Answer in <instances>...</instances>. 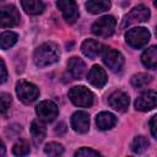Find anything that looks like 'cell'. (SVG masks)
Wrapping results in <instances>:
<instances>
[{
    "instance_id": "obj_25",
    "label": "cell",
    "mask_w": 157,
    "mask_h": 157,
    "mask_svg": "<svg viewBox=\"0 0 157 157\" xmlns=\"http://www.w3.org/2000/svg\"><path fill=\"white\" fill-rule=\"evenodd\" d=\"M44 152L48 156H60L64 152V147H63V145H60L58 142H49L45 145Z\"/></svg>"
},
{
    "instance_id": "obj_14",
    "label": "cell",
    "mask_w": 157,
    "mask_h": 157,
    "mask_svg": "<svg viewBox=\"0 0 157 157\" xmlns=\"http://www.w3.org/2000/svg\"><path fill=\"white\" fill-rule=\"evenodd\" d=\"M87 80H88V82H90L92 86H94V87H97V88H102V87L107 83L108 77H107L105 71H104L101 66L94 65V66H92V69L90 70L88 76H87Z\"/></svg>"
},
{
    "instance_id": "obj_22",
    "label": "cell",
    "mask_w": 157,
    "mask_h": 157,
    "mask_svg": "<svg viewBox=\"0 0 157 157\" xmlns=\"http://www.w3.org/2000/svg\"><path fill=\"white\" fill-rule=\"evenodd\" d=\"M17 42V34L11 31H6L0 34V48L9 49Z\"/></svg>"
},
{
    "instance_id": "obj_5",
    "label": "cell",
    "mask_w": 157,
    "mask_h": 157,
    "mask_svg": "<svg viewBox=\"0 0 157 157\" xmlns=\"http://www.w3.org/2000/svg\"><path fill=\"white\" fill-rule=\"evenodd\" d=\"M69 98L77 107H91L93 103V93L83 86L72 87L69 91Z\"/></svg>"
},
{
    "instance_id": "obj_17",
    "label": "cell",
    "mask_w": 157,
    "mask_h": 157,
    "mask_svg": "<svg viewBox=\"0 0 157 157\" xmlns=\"http://www.w3.org/2000/svg\"><path fill=\"white\" fill-rule=\"evenodd\" d=\"M96 124H97L98 129L108 130V129H112L117 124V118H115L114 114H112L109 112H102V113H99L97 115Z\"/></svg>"
},
{
    "instance_id": "obj_30",
    "label": "cell",
    "mask_w": 157,
    "mask_h": 157,
    "mask_svg": "<svg viewBox=\"0 0 157 157\" xmlns=\"http://www.w3.org/2000/svg\"><path fill=\"white\" fill-rule=\"evenodd\" d=\"M156 119H157V117H156V115H153V117L151 118V120H150L151 134H152V136H153V137H157V132H156Z\"/></svg>"
},
{
    "instance_id": "obj_28",
    "label": "cell",
    "mask_w": 157,
    "mask_h": 157,
    "mask_svg": "<svg viewBox=\"0 0 157 157\" xmlns=\"http://www.w3.org/2000/svg\"><path fill=\"white\" fill-rule=\"evenodd\" d=\"M75 156H99V152L88 147H82L75 152Z\"/></svg>"
},
{
    "instance_id": "obj_16",
    "label": "cell",
    "mask_w": 157,
    "mask_h": 157,
    "mask_svg": "<svg viewBox=\"0 0 157 157\" xmlns=\"http://www.w3.org/2000/svg\"><path fill=\"white\" fill-rule=\"evenodd\" d=\"M81 50L83 53V55H86L90 59H94L102 50V45L99 42L94 40V39H86L82 44H81Z\"/></svg>"
},
{
    "instance_id": "obj_23",
    "label": "cell",
    "mask_w": 157,
    "mask_h": 157,
    "mask_svg": "<svg viewBox=\"0 0 157 157\" xmlns=\"http://www.w3.org/2000/svg\"><path fill=\"white\" fill-rule=\"evenodd\" d=\"M151 81H152V77L148 74H137L131 77V85L136 88H144Z\"/></svg>"
},
{
    "instance_id": "obj_21",
    "label": "cell",
    "mask_w": 157,
    "mask_h": 157,
    "mask_svg": "<svg viewBox=\"0 0 157 157\" xmlns=\"http://www.w3.org/2000/svg\"><path fill=\"white\" fill-rule=\"evenodd\" d=\"M31 134L33 136V140L39 144L44 140L45 135H47V129L45 125L40 121V120H33L31 124Z\"/></svg>"
},
{
    "instance_id": "obj_9",
    "label": "cell",
    "mask_w": 157,
    "mask_h": 157,
    "mask_svg": "<svg viewBox=\"0 0 157 157\" xmlns=\"http://www.w3.org/2000/svg\"><path fill=\"white\" fill-rule=\"evenodd\" d=\"M58 9L61 11L64 20L69 23H74L78 18V7L75 0H58L56 1Z\"/></svg>"
},
{
    "instance_id": "obj_11",
    "label": "cell",
    "mask_w": 157,
    "mask_h": 157,
    "mask_svg": "<svg viewBox=\"0 0 157 157\" xmlns=\"http://www.w3.org/2000/svg\"><path fill=\"white\" fill-rule=\"evenodd\" d=\"M150 18V10L144 6V5H139L136 7H134L126 16L124 20V26H129L132 23H140V22H145Z\"/></svg>"
},
{
    "instance_id": "obj_27",
    "label": "cell",
    "mask_w": 157,
    "mask_h": 157,
    "mask_svg": "<svg viewBox=\"0 0 157 157\" xmlns=\"http://www.w3.org/2000/svg\"><path fill=\"white\" fill-rule=\"evenodd\" d=\"M11 104V96L7 93H0V114L7 113Z\"/></svg>"
},
{
    "instance_id": "obj_29",
    "label": "cell",
    "mask_w": 157,
    "mask_h": 157,
    "mask_svg": "<svg viewBox=\"0 0 157 157\" xmlns=\"http://www.w3.org/2000/svg\"><path fill=\"white\" fill-rule=\"evenodd\" d=\"M6 80H7V70L4 61L0 59V83L6 82Z\"/></svg>"
},
{
    "instance_id": "obj_7",
    "label": "cell",
    "mask_w": 157,
    "mask_h": 157,
    "mask_svg": "<svg viewBox=\"0 0 157 157\" xmlns=\"http://www.w3.org/2000/svg\"><path fill=\"white\" fill-rule=\"evenodd\" d=\"M36 112L40 120L50 123L58 117L59 109H58V105L53 101H43L37 105Z\"/></svg>"
},
{
    "instance_id": "obj_3",
    "label": "cell",
    "mask_w": 157,
    "mask_h": 157,
    "mask_svg": "<svg viewBox=\"0 0 157 157\" xmlns=\"http://www.w3.org/2000/svg\"><path fill=\"white\" fill-rule=\"evenodd\" d=\"M101 53H102V60L108 69H110L113 72H118L121 70L124 65V58L118 50L110 47H103Z\"/></svg>"
},
{
    "instance_id": "obj_13",
    "label": "cell",
    "mask_w": 157,
    "mask_h": 157,
    "mask_svg": "<svg viewBox=\"0 0 157 157\" xmlns=\"http://www.w3.org/2000/svg\"><path fill=\"white\" fill-rule=\"evenodd\" d=\"M71 128L80 134H85L90 128V117L86 112H76L71 117Z\"/></svg>"
},
{
    "instance_id": "obj_8",
    "label": "cell",
    "mask_w": 157,
    "mask_h": 157,
    "mask_svg": "<svg viewBox=\"0 0 157 157\" xmlns=\"http://www.w3.org/2000/svg\"><path fill=\"white\" fill-rule=\"evenodd\" d=\"M20 12L13 5L5 6L0 10V27H13L20 23Z\"/></svg>"
},
{
    "instance_id": "obj_10",
    "label": "cell",
    "mask_w": 157,
    "mask_h": 157,
    "mask_svg": "<svg viewBox=\"0 0 157 157\" xmlns=\"http://www.w3.org/2000/svg\"><path fill=\"white\" fill-rule=\"evenodd\" d=\"M156 103H157V94L153 90H148V91H145L144 93H141L136 101H135V108L137 110H141V112H147V110H151L156 107Z\"/></svg>"
},
{
    "instance_id": "obj_31",
    "label": "cell",
    "mask_w": 157,
    "mask_h": 157,
    "mask_svg": "<svg viewBox=\"0 0 157 157\" xmlns=\"http://www.w3.org/2000/svg\"><path fill=\"white\" fill-rule=\"evenodd\" d=\"M65 131H66V125L64 123H59L55 128V132L59 135H63V134H65Z\"/></svg>"
},
{
    "instance_id": "obj_32",
    "label": "cell",
    "mask_w": 157,
    "mask_h": 157,
    "mask_svg": "<svg viewBox=\"0 0 157 157\" xmlns=\"http://www.w3.org/2000/svg\"><path fill=\"white\" fill-rule=\"evenodd\" d=\"M5 152H6V150H5V145H4V142L0 140V156H4Z\"/></svg>"
},
{
    "instance_id": "obj_6",
    "label": "cell",
    "mask_w": 157,
    "mask_h": 157,
    "mask_svg": "<svg viewBox=\"0 0 157 157\" xmlns=\"http://www.w3.org/2000/svg\"><path fill=\"white\" fill-rule=\"evenodd\" d=\"M115 18L113 16H103L92 25V33L98 37H109L115 28Z\"/></svg>"
},
{
    "instance_id": "obj_2",
    "label": "cell",
    "mask_w": 157,
    "mask_h": 157,
    "mask_svg": "<svg viewBox=\"0 0 157 157\" xmlns=\"http://www.w3.org/2000/svg\"><path fill=\"white\" fill-rule=\"evenodd\" d=\"M125 39L130 47H132L135 49H140L148 43L150 32L145 27H135L126 32Z\"/></svg>"
},
{
    "instance_id": "obj_15",
    "label": "cell",
    "mask_w": 157,
    "mask_h": 157,
    "mask_svg": "<svg viewBox=\"0 0 157 157\" xmlns=\"http://www.w3.org/2000/svg\"><path fill=\"white\" fill-rule=\"evenodd\" d=\"M67 70L75 80H80L86 71V64L80 58L72 56L67 63Z\"/></svg>"
},
{
    "instance_id": "obj_12",
    "label": "cell",
    "mask_w": 157,
    "mask_h": 157,
    "mask_svg": "<svg viewBox=\"0 0 157 157\" xmlns=\"http://www.w3.org/2000/svg\"><path fill=\"white\" fill-rule=\"evenodd\" d=\"M108 103L113 109L118 112H125L129 107V96L123 91H115L109 96Z\"/></svg>"
},
{
    "instance_id": "obj_4",
    "label": "cell",
    "mask_w": 157,
    "mask_h": 157,
    "mask_svg": "<svg viewBox=\"0 0 157 157\" xmlns=\"http://www.w3.org/2000/svg\"><path fill=\"white\" fill-rule=\"evenodd\" d=\"M16 93L21 102L25 104H29L34 102L39 96V90L36 85L28 82V81H18L16 83Z\"/></svg>"
},
{
    "instance_id": "obj_1",
    "label": "cell",
    "mask_w": 157,
    "mask_h": 157,
    "mask_svg": "<svg viewBox=\"0 0 157 157\" xmlns=\"http://www.w3.org/2000/svg\"><path fill=\"white\" fill-rule=\"evenodd\" d=\"M59 56H60V52L58 45L53 42H47L36 49L33 60L37 66L43 67L56 63L59 60Z\"/></svg>"
},
{
    "instance_id": "obj_19",
    "label": "cell",
    "mask_w": 157,
    "mask_h": 157,
    "mask_svg": "<svg viewBox=\"0 0 157 157\" xmlns=\"http://www.w3.org/2000/svg\"><path fill=\"white\" fill-rule=\"evenodd\" d=\"M86 7L91 13H101L110 7V0H87Z\"/></svg>"
},
{
    "instance_id": "obj_18",
    "label": "cell",
    "mask_w": 157,
    "mask_h": 157,
    "mask_svg": "<svg viewBox=\"0 0 157 157\" xmlns=\"http://www.w3.org/2000/svg\"><path fill=\"white\" fill-rule=\"evenodd\" d=\"M21 5L29 15H39L44 11V4L40 0H21Z\"/></svg>"
},
{
    "instance_id": "obj_26",
    "label": "cell",
    "mask_w": 157,
    "mask_h": 157,
    "mask_svg": "<svg viewBox=\"0 0 157 157\" xmlns=\"http://www.w3.org/2000/svg\"><path fill=\"white\" fill-rule=\"evenodd\" d=\"M12 152H13L15 156H26L29 152V145H28V142L25 141V140H20L18 142H16L13 145Z\"/></svg>"
},
{
    "instance_id": "obj_20",
    "label": "cell",
    "mask_w": 157,
    "mask_h": 157,
    "mask_svg": "<svg viewBox=\"0 0 157 157\" xmlns=\"http://www.w3.org/2000/svg\"><path fill=\"white\" fill-rule=\"evenodd\" d=\"M141 61L142 64L148 67V69H156L157 65V49L155 45L150 47L148 49H146L141 56Z\"/></svg>"
},
{
    "instance_id": "obj_24",
    "label": "cell",
    "mask_w": 157,
    "mask_h": 157,
    "mask_svg": "<svg viewBox=\"0 0 157 157\" xmlns=\"http://www.w3.org/2000/svg\"><path fill=\"white\" fill-rule=\"evenodd\" d=\"M148 146H150V142L144 136H136L131 142V150L135 153H142L145 150H147Z\"/></svg>"
}]
</instances>
